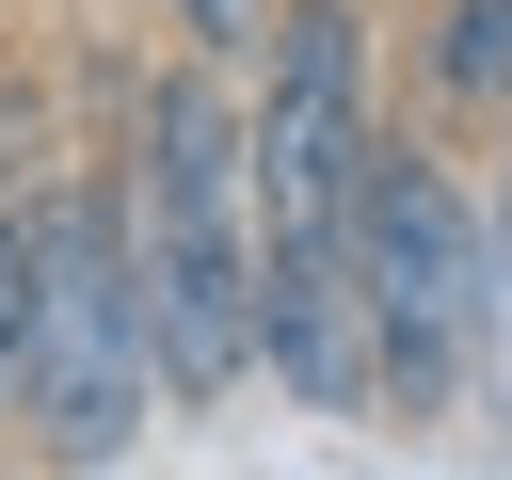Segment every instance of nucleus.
<instances>
[{"label": "nucleus", "mask_w": 512, "mask_h": 480, "mask_svg": "<svg viewBox=\"0 0 512 480\" xmlns=\"http://www.w3.org/2000/svg\"><path fill=\"white\" fill-rule=\"evenodd\" d=\"M16 416L48 464H128L160 432V352L128 304V224L112 176H32V336H16Z\"/></svg>", "instance_id": "obj_2"}, {"label": "nucleus", "mask_w": 512, "mask_h": 480, "mask_svg": "<svg viewBox=\"0 0 512 480\" xmlns=\"http://www.w3.org/2000/svg\"><path fill=\"white\" fill-rule=\"evenodd\" d=\"M160 16H176V32H192V64H240V48H256V16H272V0H160Z\"/></svg>", "instance_id": "obj_6"}, {"label": "nucleus", "mask_w": 512, "mask_h": 480, "mask_svg": "<svg viewBox=\"0 0 512 480\" xmlns=\"http://www.w3.org/2000/svg\"><path fill=\"white\" fill-rule=\"evenodd\" d=\"M416 80H432V112H448V128L512 112V0H448V16L416 32Z\"/></svg>", "instance_id": "obj_4"}, {"label": "nucleus", "mask_w": 512, "mask_h": 480, "mask_svg": "<svg viewBox=\"0 0 512 480\" xmlns=\"http://www.w3.org/2000/svg\"><path fill=\"white\" fill-rule=\"evenodd\" d=\"M16 336H32V192H0V416H16Z\"/></svg>", "instance_id": "obj_5"}, {"label": "nucleus", "mask_w": 512, "mask_h": 480, "mask_svg": "<svg viewBox=\"0 0 512 480\" xmlns=\"http://www.w3.org/2000/svg\"><path fill=\"white\" fill-rule=\"evenodd\" d=\"M336 256H352V320H368V416H400V432L448 416L464 352L496 336V224L464 208V176H448L432 144L368 128Z\"/></svg>", "instance_id": "obj_1"}, {"label": "nucleus", "mask_w": 512, "mask_h": 480, "mask_svg": "<svg viewBox=\"0 0 512 480\" xmlns=\"http://www.w3.org/2000/svg\"><path fill=\"white\" fill-rule=\"evenodd\" d=\"M256 96H240V176H256V240H336L352 224V160H368V96H384V48H368V0H272L256 16Z\"/></svg>", "instance_id": "obj_3"}]
</instances>
